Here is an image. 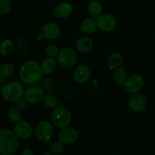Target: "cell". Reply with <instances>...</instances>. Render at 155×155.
<instances>
[{
  "instance_id": "obj_1",
  "label": "cell",
  "mask_w": 155,
  "mask_h": 155,
  "mask_svg": "<svg viewBox=\"0 0 155 155\" xmlns=\"http://www.w3.org/2000/svg\"><path fill=\"white\" fill-rule=\"evenodd\" d=\"M43 75L40 65L34 60L25 61L19 70L20 80L26 85H33L38 83Z\"/></svg>"
},
{
  "instance_id": "obj_8",
  "label": "cell",
  "mask_w": 155,
  "mask_h": 155,
  "mask_svg": "<svg viewBox=\"0 0 155 155\" xmlns=\"http://www.w3.org/2000/svg\"><path fill=\"white\" fill-rule=\"evenodd\" d=\"M97 27L103 32H111L117 25V20L111 14H103L97 18Z\"/></svg>"
},
{
  "instance_id": "obj_7",
  "label": "cell",
  "mask_w": 155,
  "mask_h": 155,
  "mask_svg": "<svg viewBox=\"0 0 155 155\" xmlns=\"http://www.w3.org/2000/svg\"><path fill=\"white\" fill-rule=\"evenodd\" d=\"M54 133L53 126L51 123L46 120L40 121L36 125L35 129V133L38 139L43 142H46L50 140Z\"/></svg>"
},
{
  "instance_id": "obj_24",
  "label": "cell",
  "mask_w": 155,
  "mask_h": 155,
  "mask_svg": "<svg viewBox=\"0 0 155 155\" xmlns=\"http://www.w3.org/2000/svg\"><path fill=\"white\" fill-rule=\"evenodd\" d=\"M15 72V67L11 63H4L0 66V76L4 78H9Z\"/></svg>"
},
{
  "instance_id": "obj_30",
  "label": "cell",
  "mask_w": 155,
  "mask_h": 155,
  "mask_svg": "<svg viewBox=\"0 0 155 155\" xmlns=\"http://www.w3.org/2000/svg\"><path fill=\"white\" fill-rule=\"evenodd\" d=\"M21 155H33V152L30 149L26 148L21 152Z\"/></svg>"
},
{
  "instance_id": "obj_21",
  "label": "cell",
  "mask_w": 155,
  "mask_h": 155,
  "mask_svg": "<svg viewBox=\"0 0 155 155\" xmlns=\"http://www.w3.org/2000/svg\"><path fill=\"white\" fill-rule=\"evenodd\" d=\"M112 76H113V79L115 83L119 85V86H122L123 83H125V81L127 79L128 74L125 68L120 67V68L115 69Z\"/></svg>"
},
{
  "instance_id": "obj_14",
  "label": "cell",
  "mask_w": 155,
  "mask_h": 155,
  "mask_svg": "<svg viewBox=\"0 0 155 155\" xmlns=\"http://www.w3.org/2000/svg\"><path fill=\"white\" fill-rule=\"evenodd\" d=\"M91 74V70L88 66L79 64L74 72V80L78 85H84L90 80Z\"/></svg>"
},
{
  "instance_id": "obj_2",
  "label": "cell",
  "mask_w": 155,
  "mask_h": 155,
  "mask_svg": "<svg viewBox=\"0 0 155 155\" xmlns=\"http://www.w3.org/2000/svg\"><path fill=\"white\" fill-rule=\"evenodd\" d=\"M15 133L5 129L0 130V154L12 155L15 154L19 147V140Z\"/></svg>"
},
{
  "instance_id": "obj_12",
  "label": "cell",
  "mask_w": 155,
  "mask_h": 155,
  "mask_svg": "<svg viewBox=\"0 0 155 155\" xmlns=\"http://www.w3.org/2000/svg\"><path fill=\"white\" fill-rule=\"evenodd\" d=\"M44 92L38 86H31L24 92V98L28 103L36 104L43 101L44 97Z\"/></svg>"
},
{
  "instance_id": "obj_10",
  "label": "cell",
  "mask_w": 155,
  "mask_h": 155,
  "mask_svg": "<svg viewBox=\"0 0 155 155\" xmlns=\"http://www.w3.org/2000/svg\"><path fill=\"white\" fill-rule=\"evenodd\" d=\"M78 132L72 127L63 128L58 134V140L64 145H71L77 142L78 139Z\"/></svg>"
},
{
  "instance_id": "obj_5",
  "label": "cell",
  "mask_w": 155,
  "mask_h": 155,
  "mask_svg": "<svg viewBox=\"0 0 155 155\" xmlns=\"http://www.w3.org/2000/svg\"><path fill=\"white\" fill-rule=\"evenodd\" d=\"M57 57L59 65L65 69L72 68L77 62V53L74 49L69 47L61 49Z\"/></svg>"
},
{
  "instance_id": "obj_4",
  "label": "cell",
  "mask_w": 155,
  "mask_h": 155,
  "mask_svg": "<svg viewBox=\"0 0 155 155\" xmlns=\"http://www.w3.org/2000/svg\"><path fill=\"white\" fill-rule=\"evenodd\" d=\"M22 85L17 81L5 83L1 89V95L8 101H16L24 96Z\"/></svg>"
},
{
  "instance_id": "obj_26",
  "label": "cell",
  "mask_w": 155,
  "mask_h": 155,
  "mask_svg": "<svg viewBox=\"0 0 155 155\" xmlns=\"http://www.w3.org/2000/svg\"><path fill=\"white\" fill-rule=\"evenodd\" d=\"M45 53L48 57L50 58H55L58 56L59 53V49L56 45L53 44H50V45H46L45 48Z\"/></svg>"
},
{
  "instance_id": "obj_31",
  "label": "cell",
  "mask_w": 155,
  "mask_h": 155,
  "mask_svg": "<svg viewBox=\"0 0 155 155\" xmlns=\"http://www.w3.org/2000/svg\"><path fill=\"white\" fill-rule=\"evenodd\" d=\"M43 38H44L43 35L41 33H39V34H37V36H36V39L39 41H41L43 39Z\"/></svg>"
},
{
  "instance_id": "obj_9",
  "label": "cell",
  "mask_w": 155,
  "mask_h": 155,
  "mask_svg": "<svg viewBox=\"0 0 155 155\" xmlns=\"http://www.w3.org/2000/svg\"><path fill=\"white\" fill-rule=\"evenodd\" d=\"M14 133L19 139H30L33 133V130L32 126L28 122L25 120H20L16 123V125L14 127Z\"/></svg>"
},
{
  "instance_id": "obj_3",
  "label": "cell",
  "mask_w": 155,
  "mask_h": 155,
  "mask_svg": "<svg viewBox=\"0 0 155 155\" xmlns=\"http://www.w3.org/2000/svg\"><path fill=\"white\" fill-rule=\"evenodd\" d=\"M52 122L57 128L63 129L68 127L72 122V114L69 109L64 106L59 105L52 112Z\"/></svg>"
},
{
  "instance_id": "obj_18",
  "label": "cell",
  "mask_w": 155,
  "mask_h": 155,
  "mask_svg": "<svg viewBox=\"0 0 155 155\" xmlns=\"http://www.w3.org/2000/svg\"><path fill=\"white\" fill-rule=\"evenodd\" d=\"M97 28V21L94 18H86L82 21L81 24V29L85 34H92Z\"/></svg>"
},
{
  "instance_id": "obj_25",
  "label": "cell",
  "mask_w": 155,
  "mask_h": 155,
  "mask_svg": "<svg viewBox=\"0 0 155 155\" xmlns=\"http://www.w3.org/2000/svg\"><path fill=\"white\" fill-rule=\"evenodd\" d=\"M8 117L9 120L12 123H18L21 120V110L16 107H11L8 112Z\"/></svg>"
},
{
  "instance_id": "obj_13",
  "label": "cell",
  "mask_w": 155,
  "mask_h": 155,
  "mask_svg": "<svg viewBox=\"0 0 155 155\" xmlns=\"http://www.w3.org/2000/svg\"><path fill=\"white\" fill-rule=\"evenodd\" d=\"M41 33L46 39H54L60 36L61 28L58 24L50 21L43 25L41 28Z\"/></svg>"
},
{
  "instance_id": "obj_29",
  "label": "cell",
  "mask_w": 155,
  "mask_h": 155,
  "mask_svg": "<svg viewBox=\"0 0 155 155\" xmlns=\"http://www.w3.org/2000/svg\"><path fill=\"white\" fill-rule=\"evenodd\" d=\"M15 102H16V107H18L19 110H24V109H25L27 107V104H28V102L24 98H22L18 99Z\"/></svg>"
},
{
  "instance_id": "obj_32",
  "label": "cell",
  "mask_w": 155,
  "mask_h": 155,
  "mask_svg": "<svg viewBox=\"0 0 155 155\" xmlns=\"http://www.w3.org/2000/svg\"><path fill=\"white\" fill-rule=\"evenodd\" d=\"M5 78H4V77L0 76V84H3V83H5Z\"/></svg>"
},
{
  "instance_id": "obj_28",
  "label": "cell",
  "mask_w": 155,
  "mask_h": 155,
  "mask_svg": "<svg viewBox=\"0 0 155 155\" xmlns=\"http://www.w3.org/2000/svg\"><path fill=\"white\" fill-rule=\"evenodd\" d=\"M64 150V144L58 141L54 142L51 146V151L54 154H59L63 151Z\"/></svg>"
},
{
  "instance_id": "obj_27",
  "label": "cell",
  "mask_w": 155,
  "mask_h": 155,
  "mask_svg": "<svg viewBox=\"0 0 155 155\" xmlns=\"http://www.w3.org/2000/svg\"><path fill=\"white\" fill-rule=\"evenodd\" d=\"M11 6L9 0H0V15H5L9 12Z\"/></svg>"
},
{
  "instance_id": "obj_19",
  "label": "cell",
  "mask_w": 155,
  "mask_h": 155,
  "mask_svg": "<svg viewBox=\"0 0 155 155\" xmlns=\"http://www.w3.org/2000/svg\"><path fill=\"white\" fill-rule=\"evenodd\" d=\"M106 62H107V65L109 69L115 70L116 68H120L121 65L122 64V56L118 52H112L108 56Z\"/></svg>"
},
{
  "instance_id": "obj_16",
  "label": "cell",
  "mask_w": 155,
  "mask_h": 155,
  "mask_svg": "<svg viewBox=\"0 0 155 155\" xmlns=\"http://www.w3.org/2000/svg\"><path fill=\"white\" fill-rule=\"evenodd\" d=\"M93 42L92 39L89 36H81L75 42V48L78 51L81 53H87L91 50L93 48Z\"/></svg>"
},
{
  "instance_id": "obj_17",
  "label": "cell",
  "mask_w": 155,
  "mask_h": 155,
  "mask_svg": "<svg viewBox=\"0 0 155 155\" xmlns=\"http://www.w3.org/2000/svg\"><path fill=\"white\" fill-rule=\"evenodd\" d=\"M56 66H57V63L54 58H46L45 59H43L40 64L43 74L44 75L51 74L56 69Z\"/></svg>"
},
{
  "instance_id": "obj_22",
  "label": "cell",
  "mask_w": 155,
  "mask_h": 155,
  "mask_svg": "<svg viewBox=\"0 0 155 155\" xmlns=\"http://www.w3.org/2000/svg\"><path fill=\"white\" fill-rule=\"evenodd\" d=\"M43 104L46 107L50 109H54L55 107L61 105L60 101H59V99L52 94L44 95L43 98Z\"/></svg>"
},
{
  "instance_id": "obj_6",
  "label": "cell",
  "mask_w": 155,
  "mask_h": 155,
  "mask_svg": "<svg viewBox=\"0 0 155 155\" xmlns=\"http://www.w3.org/2000/svg\"><path fill=\"white\" fill-rule=\"evenodd\" d=\"M144 85V80L139 74H134L127 77L122 86L129 93L139 92L142 89Z\"/></svg>"
},
{
  "instance_id": "obj_34",
  "label": "cell",
  "mask_w": 155,
  "mask_h": 155,
  "mask_svg": "<svg viewBox=\"0 0 155 155\" xmlns=\"http://www.w3.org/2000/svg\"></svg>"
},
{
  "instance_id": "obj_20",
  "label": "cell",
  "mask_w": 155,
  "mask_h": 155,
  "mask_svg": "<svg viewBox=\"0 0 155 155\" xmlns=\"http://www.w3.org/2000/svg\"><path fill=\"white\" fill-rule=\"evenodd\" d=\"M88 12L92 18H97L102 15L103 7L102 5L97 1H92L88 4Z\"/></svg>"
},
{
  "instance_id": "obj_11",
  "label": "cell",
  "mask_w": 155,
  "mask_h": 155,
  "mask_svg": "<svg viewBox=\"0 0 155 155\" xmlns=\"http://www.w3.org/2000/svg\"><path fill=\"white\" fill-rule=\"evenodd\" d=\"M147 104L145 96L140 92L134 93L129 100V106L131 110L136 113H139L144 110Z\"/></svg>"
},
{
  "instance_id": "obj_23",
  "label": "cell",
  "mask_w": 155,
  "mask_h": 155,
  "mask_svg": "<svg viewBox=\"0 0 155 155\" xmlns=\"http://www.w3.org/2000/svg\"><path fill=\"white\" fill-rule=\"evenodd\" d=\"M13 42L11 39H5L0 43V53L4 56H8L13 51Z\"/></svg>"
},
{
  "instance_id": "obj_15",
  "label": "cell",
  "mask_w": 155,
  "mask_h": 155,
  "mask_svg": "<svg viewBox=\"0 0 155 155\" xmlns=\"http://www.w3.org/2000/svg\"><path fill=\"white\" fill-rule=\"evenodd\" d=\"M73 5L71 3L63 2L58 4L53 8V14L56 17L60 18H68L73 12Z\"/></svg>"
},
{
  "instance_id": "obj_33",
  "label": "cell",
  "mask_w": 155,
  "mask_h": 155,
  "mask_svg": "<svg viewBox=\"0 0 155 155\" xmlns=\"http://www.w3.org/2000/svg\"><path fill=\"white\" fill-rule=\"evenodd\" d=\"M43 155H53V152H50V151H47V152H45Z\"/></svg>"
}]
</instances>
